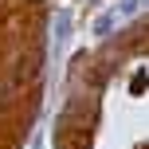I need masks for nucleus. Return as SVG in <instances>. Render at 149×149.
<instances>
[{"instance_id": "1", "label": "nucleus", "mask_w": 149, "mask_h": 149, "mask_svg": "<svg viewBox=\"0 0 149 149\" xmlns=\"http://www.w3.org/2000/svg\"><path fill=\"white\" fill-rule=\"evenodd\" d=\"M59 149H90V134L71 130V134H63V137H59Z\"/></svg>"}]
</instances>
